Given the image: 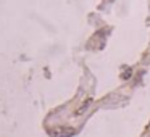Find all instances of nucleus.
Masks as SVG:
<instances>
[{
    "label": "nucleus",
    "mask_w": 150,
    "mask_h": 137,
    "mask_svg": "<svg viewBox=\"0 0 150 137\" xmlns=\"http://www.w3.org/2000/svg\"><path fill=\"white\" fill-rule=\"evenodd\" d=\"M49 134L52 137H71L76 134V131L71 129V127H57V131H49Z\"/></svg>",
    "instance_id": "nucleus-1"
}]
</instances>
